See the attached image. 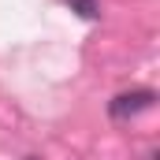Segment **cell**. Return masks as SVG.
<instances>
[{
  "instance_id": "1",
  "label": "cell",
  "mask_w": 160,
  "mask_h": 160,
  "mask_svg": "<svg viewBox=\"0 0 160 160\" xmlns=\"http://www.w3.org/2000/svg\"><path fill=\"white\" fill-rule=\"evenodd\" d=\"M157 104V93L153 89H127V93H116L108 101V116L112 119H134L142 112H149Z\"/></svg>"
},
{
  "instance_id": "2",
  "label": "cell",
  "mask_w": 160,
  "mask_h": 160,
  "mask_svg": "<svg viewBox=\"0 0 160 160\" xmlns=\"http://www.w3.org/2000/svg\"><path fill=\"white\" fill-rule=\"evenodd\" d=\"M71 8H75V11H78L82 19H97V15H101V11H97V4H93V0H71Z\"/></svg>"
}]
</instances>
